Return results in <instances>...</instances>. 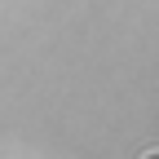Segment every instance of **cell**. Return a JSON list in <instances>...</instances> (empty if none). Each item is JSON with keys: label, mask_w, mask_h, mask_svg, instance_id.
<instances>
[{"label": "cell", "mask_w": 159, "mask_h": 159, "mask_svg": "<svg viewBox=\"0 0 159 159\" xmlns=\"http://www.w3.org/2000/svg\"><path fill=\"white\" fill-rule=\"evenodd\" d=\"M142 159H159V150H146V155H142Z\"/></svg>", "instance_id": "cell-1"}]
</instances>
